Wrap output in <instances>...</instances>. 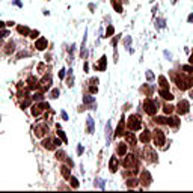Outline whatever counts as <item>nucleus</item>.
Listing matches in <instances>:
<instances>
[{"instance_id": "1", "label": "nucleus", "mask_w": 193, "mask_h": 193, "mask_svg": "<svg viewBox=\"0 0 193 193\" xmlns=\"http://www.w3.org/2000/svg\"><path fill=\"white\" fill-rule=\"evenodd\" d=\"M174 76V80L178 86V89L181 91H187L193 86V76H185V74H172Z\"/></svg>"}, {"instance_id": "2", "label": "nucleus", "mask_w": 193, "mask_h": 193, "mask_svg": "<svg viewBox=\"0 0 193 193\" xmlns=\"http://www.w3.org/2000/svg\"><path fill=\"white\" fill-rule=\"evenodd\" d=\"M47 109H50V104H48V103H45V101H38V103H35V104H32L30 113H32L33 118H38V116H41L42 112L47 110Z\"/></svg>"}, {"instance_id": "3", "label": "nucleus", "mask_w": 193, "mask_h": 193, "mask_svg": "<svg viewBox=\"0 0 193 193\" xmlns=\"http://www.w3.org/2000/svg\"><path fill=\"white\" fill-rule=\"evenodd\" d=\"M127 127L128 130L131 131H137V130H140L142 128V118L139 116V115H130L128 116V121H127Z\"/></svg>"}, {"instance_id": "4", "label": "nucleus", "mask_w": 193, "mask_h": 193, "mask_svg": "<svg viewBox=\"0 0 193 193\" xmlns=\"http://www.w3.org/2000/svg\"><path fill=\"white\" fill-rule=\"evenodd\" d=\"M157 107H158V103L155 100H151V98H146L143 101V110L148 113L149 116H155L157 113Z\"/></svg>"}, {"instance_id": "5", "label": "nucleus", "mask_w": 193, "mask_h": 193, "mask_svg": "<svg viewBox=\"0 0 193 193\" xmlns=\"http://www.w3.org/2000/svg\"><path fill=\"white\" fill-rule=\"evenodd\" d=\"M53 83V78L50 74H44V77L39 80V85H38V91L39 92H45V91H48V88L51 86Z\"/></svg>"}, {"instance_id": "6", "label": "nucleus", "mask_w": 193, "mask_h": 193, "mask_svg": "<svg viewBox=\"0 0 193 193\" xmlns=\"http://www.w3.org/2000/svg\"><path fill=\"white\" fill-rule=\"evenodd\" d=\"M152 140H154V143L157 146H163L166 143V136H164V131L155 128L154 131H152Z\"/></svg>"}, {"instance_id": "7", "label": "nucleus", "mask_w": 193, "mask_h": 193, "mask_svg": "<svg viewBox=\"0 0 193 193\" xmlns=\"http://www.w3.org/2000/svg\"><path fill=\"white\" fill-rule=\"evenodd\" d=\"M47 133H48V125L44 124V122H39L38 125H35V128H33V134L36 137H44V136H47Z\"/></svg>"}, {"instance_id": "8", "label": "nucleus", "mask_w": 193, "mask_h": 193, "mask_svg": "<svg viewBox=\"0 0 193 193\" xmlns=\"http://www.w3.org/2000/svg\"><path fill=\"white\" fill-rule=\"evenodd\" d=\"M122 166L124 168H127V169H133V168H136L137 166V158L136 155H133V154H125V158H124V162H122Z\"/></svg>"}, {"instance_id": "9", "label": "nucleus", "mask_w": 193, "mask_h": 193, "mask_svg": "<svg viewBox=\"0 0 193 193\" xmlns=\"http://www.w3.org/2000/svg\"><path fill=\"white\" fill-rule=\"evenodd\" d=\"M143 158L146 162H149V163H155L157 162V154H155V151L149 148V146H145L143 148Z\"/></svg>"}, {"instance_id": "10", "label": "nucleus", "mask_w": 193, "mask_h": 193, "mask_svg": "<svg viewBox=\"0 0 193 193\" xmlns=\"http://www.w3.org/2000/svg\"><path fill=\"white\" fill-rule=\"evenodd\" d=\"M190 110V104L187 100H181V101L178 103L177 106V112H178V115H185V113H189Z\"/></svg>"}, {"instance_id": "11", "label": "nucleus", "mask_w": 193, "mask_h": 193, "mask_svg": "<svg viewBox=\"0 0 193 193\" xmlns=\"http://www.w3.org/2000/svg\"><path fill=\"white\" fill-rule=\"evenodd\" d=\"M139 181L142 183L143 187H148V185H151V183H152V177H151V174L148 170H142L140 172V179H139Z\"/></svg>"}, {"instance_id": "12", "label": "nucleus", "mask_w": 193, "mask_h": 193, "mask_svg": "<svg viewBox=\"0 0 193 193\" xmlns=\"http://www.w3.org/2000/svg\"><path fill=\"white\" fill-rule=\"evenodd\" d=\"M47 47H48V41H47V38L39 36L38 39H35V48H36L38 51H44Z\"/></svg>"}, {"instance_id": "13", "label": "nucleus", "mask_w": 193, "mask_h": 193, "mask_svg": "<svg viewBox=\"0 0 193 193\" xmlns=\"http://www.w3.org/2000/svg\"><path fill=\"white\" fill-rule=\"evenodd\" d=\"M41 145L44 146L45 149H48V151H53L55 148H57V146L55 145V139H53V137H45V139H42Z\"/></svg>"}, {"instance_id": "14", "label": "nucleus", "mask_w": 193, "mask_h": 193, "mask_svg": "<svg viewBox=\"0 0 193 193\" xmlns=\"http://www.w3.org/2000/svg\"><path fill=\"white\" fill-rule=\"evenodd\" d=\"M26 85H27V88H29L30 91H36V89H38V85H39V80H38L35 76H29Z\"/></svg>"}, {"instance_id": "15", "label": "nucleus", "mask_w": 193, "mask_h": 193, "mask_svg": "<svg viewBox=\"0 0 193 193\" xmlns=\"http://www.w3.org/2000/svg\"><path fill=\"white\" fill-rule=\"evenodd\" d=\"M83 103H85V106H89V109H92V110L97 109L95 100H94V97H91V95H85L83 97Z\"/></svg>"}, {"instance_id": "16", "label": "nucleus", "mask_w": 193, "mask_h": 193, "mask_svg": "<svg viewBox=\"0 0 193 193\" xmlns=\"http://www.w3.org/2000/svg\"><path fill=\"white\" fill-rule=\"evenodd\" d=\"M106 68H107V57L101 56V59H100L98 63L95 65V70L97 71H106Z\"/></svg>"}, {"instance_id": "17", "label": "nucleus", "mask_w": 193, "mask_h": 193, "mask_svg": "<svg viewBox=\"0 0 193 193\" xmlns=\"http://www.w3.org/2000/svg\"><path fill=\"white\" fill-rule=\"evenodd\" d=\"M125 134V140H127V143L128 145H136V142H137V137H136V134L133 133L131 130L130 131H127V133H124Z\"/></svg>"}, {"instance_id": "18", "label": "nucleus", "mask_w": 193, "mask_h": 193, "mask_svg": "<svg viewBox=\"0 0 193 193\" xmlns=\"http://www.w3.org/2000/svg\"><path fill=\"white\" fill-rule=\"evenodd\" d=\"M118 166H119V160H118V157L116 155H113L112 158H110V162H109V169H110V172H115L118 170Z\"/></svg>"}, {"instance_id": "19", "label": "nucleus", "mask_w": 193, "mask_h": 193, "mask_svg": "<svg viewBox=\"0 0 193 193\" xmlns=\"http://www.w3.org/2000/svg\"><path fill=\"white\" fill-rule=\"evenodd\" d=\"M158 94H160V97L163 98V100H174V95H172V92L169 91V89H166V88H162L160 91H158Z\"/></svg>"}, {"instance_id": "20", "label": "nucleus", "mask_w": 193, "mask_h": 193, "mask_svg": "<svg viewBox=\"0 0 193 193\" xmlns=\"http://www.w3.org/2000/svg\"><path fill=\"white\" fill-rule=\"evenodd\" d=\"M151 137H152V136H151V131L145 128V131H143V133H140V137H139V140H140L142 143H145V145H146V143H148V142L151 140Z\"/></svg>"}, {"instance_id": "21", "label": "nucleus", "mask_w": 193, "mask_h": 193, "mask_svg": "<svg viewBox=\"0 0 193 193\" xmlns=\"http://www.w3.org/2000/svg\"><path fill=\"white\" fill-rule=\"evenodd\" d=\"M116 154L121 155V157L127 154V143H124V142L118 143V146H116Z\"/></svg>"}, {"instance_id": "22", "label": "nucleus", "mask_w": 193, "mask_h": 193, "mask_svg": "<svg viewBox=\"0 0 193 193\" xmlns=\"http://www.w3.org/2000/svg\"><path fill=\"white\" fill-rule=\"evenodd\" d=\"M17 32L20 33V35H23V36H29V33H30V29L27 27V26L18 24V26H17Z\"/></svg>"}, {"instance_id": "23", "label": "nucleus", "mask_w": 193, "mask_h": 193, "mask_svg": "<svg viewBox=\"0 0 193 193\" xmlns=\"http://www.w3.org/2000/svg\"><path fill=\"white\" fill-rule=\"evenodd\" d=\"M3 48H5V50H3V53H5V55H11V53L15 50V42H14V41H9V42L6 44Z\"/></svg>"}, {"instance_id": "24", "label": "nucleus", "mask_w": 193, "mask_h": 193, "mask_svg": "<svg viewBox=\"0 0 193 193\" xmlns=\"http://www.w3.org/2000/svg\"><path fill=\"white\" fill-rule=\"evenodd\" d=\"M110 3L113 6V9L121 14V12H122V3H121V0H110Z\"/></svg>"}, {"instance_id": "25", "label": "nucleus", "mask_w": 193, "mask_h": 193, "mask_svg": "<svg viewBox=\"0 0 193 193\" xmlns=\"http://www.w3.org/2000/svg\"><path fill=\"white\" fill-rule=\"evenodd\" d=\"M124 118H121V121H119V124H118V128H116V131H115V136L116 137H119L121 134H124Z\"/></svg>"}, {"instance_id": "26", "label": "nucleus", "mask_w": 193, "mask_h": 193, "mask_svg": "<svg viewBox=\"0 0 193 193\" xmlns=\"http://www.w3.org/2000/svg\"><path fill=\"white\" fill-rule=\"evenodd\" d=\"M61 174H62L63 178L70 179L71 178V169L68 168V166H61Z\"/></svg>"}, {"instance_id": "27", "label": "nucleus", "mask_w": 193, "mask_h": 193, "mask_svg": "<svg viewBox=\"0 0 193 193\" xmlns=\"http://www.w3.org/2000/svg\"><path fill=\"white\" fill-rule=\"evenodd\" d=\"M137 184H139V179H136L134 177L127 178V187H128V189H134V187H137Z\"/></svg>"}, {"instance_id": "28", "label": "nucleus", "mask_w": 193, "mask_h": 193, "mask_svg": "<svg viewBox=\"0 0 193 193\" xmlns=\"http://www.w3.org/2000/svg\"><path fill=\"white\" fill-rule=\"evenodd\" d=\"M152 91H154V88H151V86H148V85H143L142 88H140V92H142V94H145V97H149L152 94Z\"/></svg>"}, {"instance_id": "29", "label": "nucleus", "mask_w": 193, "mask_h": 193, "mask_svg": "<svg viewBox=\"0 0 193 193\" xmlns=\"http://www.w3.org/2000/svg\"><path fill=\"white\" fill-rule=\"evenodd\" d=\"M32 100H33V101H35V103H38V101H44V95H42V92H35V94H33L32 95Z\"/></svg>"}, {"instance_id": "30", "label": "nucleus", "mask_w": 193, "mask_h": 193, "mask_svg": "<svg viewBox=\"0 0 193 193\" xmlns=\"http://www.w3.org/2000/svg\"><path fill=\"white\" fill-rule=\"evenodd\" d=\"M158 83H160V86H162V88L169 89V82L166 80V77H164V76H160V77H158Z\"/></svg>"}, {"instance_id": "31", "label": "nucleus", "mask_w": 193, "mask_h": 193, "mask_svg": "<svg viewBox=\"0 0 193 193\" xmlns=\"http://www.w3.org/2000/svg\"><path fill=\"white\" fill-rule=\"evenodd\" d=\"M57 160H61V162H63V160H66V154H65V151H62V149H59V151H56V155H55Z\"/></svg>"}, {"instance_id": "32", "label": "nucleus", "mask_w": 193, "mask_h": 193, "mask_svg": "<svg viewBox=\"0 0 193 193\" xmlns=\"http://www.w3.org/2000/svg\"><path fill=\"white\" fill-rule=\"evenodd\" d=\"M174 110H175V107H174L172 104H164V106H163V112H164V115H170V113L174 112Z\"/></svg>"}, {"instance_id": "33", "label": "nucleus", "mask_w": 193, "mask_h": 193, "mask_svg": "<svg viewBox=\"0 0 193 193\" xmlns=\"http://www.w3.org/2000/svg\"><path fill=\"white\" fill-rule=\"evenodd\" d=\"M112 139V127H110V122L106 125V140H107V143L110 142Z\"/></svg>"}, {"instance_id": "34", "label": "nucleus", "mask_w": 193, "mask_h": 193, "mask_svg": "<svg viewBox=\"0 0 193 193\" xmlns=\"http://www.w3.org/2000/svg\"><path fill=\"white\" fill-rule=\"evenodd\" d=\"M169 118H164V116H155L154 118V122L155 124H168Z\"/></svg>"}, {"instance_id": "35", "label": "nucleus", "mask_w": 193, "mask_h": 193, "mask_svg": "<svg viewBox=\"0 0 193 193\" xmlns=\"http://www.w3.org/2000/svg\"><path fill=\"white\" fill-rule=\"evenodd\" d=\"M57 137H59V139H62V142H63V143H66V142H68V139H66V136H65L63 130H61V127H57Z\"/></svg>"}, {"instance_id": "36", "label": "nucleus", "mask_w": 193, "mask_h": 193, "mask_svg": "<svg viewBox=\"0 0 193 193\" xmlns=\"http://www.w3.org/2000/svg\"><path fill=\"white\" fill-rule=\"evenodd\" d=\"M168 125H170V127H178V125H179V119L178 118H169Z\"/></svg>"}, {"instance_id": "37", "label": "nucleus", "mask_w": 193, "mask_h": 193, "mask_svg": "<svg viewBox=\"0 0 193 193\" xmlns=\"http://www.w3.org/2000/svg\"><path fill=\"white\" fill-rule=\"evenodd\" d=\"M88 133H94V119L88 116Z\"/></svg>"}, {"instance_id": "38", "label": "nucleus", "mask_w": 193, "mask_h": 193, "mask_svg": "<svg viewBox=\"0 0 193 193\" xmlns=\"http://www.w3.org/2000/svg\"><path fill=\"white\" fill-rule=\"evenodd\" d=\"M113 33H115V27L110 24L107 29H106V38H110V36H113Z\"/></svg>"}, {"instance_id": "39", "label": "nucleus", "mask_w": 193, "mask_h": 193, "mask_svg": "<svg viewBox=\"0 0 193 193\" xmlns=\"http://www.w3.org/2000/svg\"><path fill=\"white\" fill-rule=\"evenodd\" d=\"M59 94H61V91H59L57 88H55V89H51V92H50V98H57L59 97Z\"/></svg>"}, {"instance_id": "40", "label": "nucleus", "mask_w": 193, "mask_h": 193, "mask_svg": "<svg viewBox=\"0 0 193 193\" xmlns=\"http://www.w3.org/2000/svg\"><path fill=\"white\" fill-rule=\"evenodd\" d=\"M32 101H33V100H32L30 97H29V98H26V100H24V101H23L21 104H20V107H21V109H24V107H27V106H30V103H32Z\"/></svg>"}, {"instance_id": "41", "label": "nucleus", "mask_w": 193, "mask_h": 193, "mask_svg": "<svg viewBox=\"0 0 193 193\" xmlns=\"http://www.w3.org/2000/svg\"><path fill=\"white\" fill-rule=\"evenodd\" d=\"M89 92H91V94H97V92H98V86L95 83H89Z\"/></svg>"}, {"instance_id": "42", "label": "nucleus", "mask_w": 193, "mask_h": 193, "mask_svg": "<svg viewBox=\"0 0 193 193\" xmlns=\"http://www.w3.org/2000/svg\"><path fill=\"white\" fill-rule=\"evenodd\" d=\"M70 184H71V187H74V189H77V187H78V181H77V178H74V177H71V178H70Z\"/></svg>"}, {"instance_id": "43", "label": "nucleus", "mask_w": 193, "mask_h": 193, "mask_svg": "<svg viewBox=\"0 0 193 193\" xmlns=\"http://www.w3.org/2000/svg\"><path fill=\"white\" fill-rule=\"evenodd\" d=\"M38 36H39V30H30L29 38H32V39H38Z\"/></svg>"}, {"instance_id": "44", "label": "nucleus", "mask_w": 193, "mask_h": 193, "mask_svg": "<svg viewBox=\"0 0 193 193\" xmlns=\"http://www.w3.org/2000/svg\"><path fill=\"white\" fill-rule=\"evenodd\" d=\"M181 70L190 74V72H193V66H192V65H183V66H181Z\"/></svg>"}, {"instance_id": "45", "label": "nucleus", "mask_w": 193, "mask_h": 193, "mask_svg": "<svg viewBox=\"0 0 193 193\" xmlns=\"http://www.w3.org/2000/svg\"><path fill=\"white\" fill-rule=\"evenodd\" d=\"M9 36V30L8 29H0V38H6Z\"/></svg>"}, {"instance_id": "46", "label": "nucleus", "mask_w": 193, "mask_h": 193, "mask_svg": "<svg viewBox=\"0 0 193 193\" xmlns=\"http://www.w3.org/2000/svg\"><path fill=\"white\" fill-rule=\"evenodd\" d=\"M124 44H125V47H127V48H130V44H131V38H130V36H127V38L124 39Z\"/></svg>"}, {"instance_id": "47", "label": "nucleus", "mask_w": 193, "mask_h": 193, "mask_svg": "<svg viewBox=\"0 0 193 193\" xmlns=\"http://www.w3.org/2000/svg\"><path fill=\"white\" fill-rule=\"evenodd\" d=\"M23 56H30V53H29V51H20L18 55H17L18 59H20V57H23Z\"/></svg>"}, {"instance_id": "48", "label": "nucleus", "mask_w": 193, "mask_h": 193, "mask_svg": "<svg viewBox=\"0 0 193 193\" xmlns=\"http://www.w3.org/2000/svg\"><path fill=\"white\" fill-rule=\"evenodd\" d=\"M155 24L158 26V27H164V20H163V18L157 20V21H155Z\"/></svg>"}, {"instance_id": "49", "label": "nucleus", "mask_w": 193, "mask_h": 193, "mask_svg": "<svg viewBox=\"0 0 193 193\" xmlns=\"http://www.w3.org/2000/svg\"><path fill=\"white\" fill-rule=\"evenodd\" d=\"M59 78H61V80H63V78H65V68H62L61 71H59Z\"/></svg>"}, {"instance_id": "50", "label": "nucleus", "mask_w": 193, "mask_h": 193, "mask_svg": "<svg viewBox=\"0 0 193 193\" xmlns=\"http://www.w3.org/2000/svg\"><path fill=\"white\" fill-rule=\"evenodd\" d=\"M146 77H148V80H154V74H152V71H146Z\"/></svg>"}, {"instance_id": "51", "label": "nucleus", "mask_w": 193, "mask_h": 193, "mask_svg": "<svg viewBox=\"0 0 193 193\" xmlns=\"http://www.w3.org/2000/svg\"><path fill=\"white\" fill-rule=\"evenodd\" d=\"M44 70H45V65H44V63H39V65H38V71L42 72Z\"/></svg>"}, {"instance_id": "52", "label": "nucleus", "mask_w": 193, "mask_h": 193, "mask_svg": "<svg viewBox=\"0 0 193 193\" xmlns=\"http://www.w3.org/2000/svg\"><path fill=\"white\" fill-rule=\"evenodd\" d=\"M61 115H62V118H63V121H68V115H66V112H65V110L61 112Z\"/></svg>"}, {"instance_id": "53", "label": "nucleus", "mask_w": 193, "mask_h": 193, "mask_svg": "<svg viewBox=\"0 0 193 193\" xmlns=\"http://www.w3.org/2000/svg\"><path fill=\"white\" fill-rule=\"evenodd\" d=\"M12 3H14L15 6H18V8H21V6H23V3L20 2V0H14V2H12Z\"/></svg>"}, {"instance_id": "54", "label": "nucleus", "mask_w": 193, "mask_h": 193, "mask_svg": "<svg viewBox=\"0 0 193 193\" xmlns=\"http://www.w3.org/2000/svg\"><path fill=\"white\" fill-rule=\"evenodd\" d=\"M77 154H78V155H82V154H83V146H82V145L77 148Z\"/></svg>"}, {"instance_id": "55", "label": "nucleus", "mask_w": 193, "mask_h": 193, "mask_svg": "<svg viewBox=\"0 0 193 193\" xmlns=\"http://www.w3.org/2000/svg\"><path fill=\"white\" fill-rule=\"evenodd\" d=\"M53 139H55V145H56V146H61V145H62V142L59 140V139H56V137H53Z\"/></svg>"}, {"instance_id": "56", "label": "nucleus", "mask_w": 193, "mask_h": 193, "mask_svg": "<svg viewBox=\"0 0 193 193\" xmlns=\"http://www.w3.org/2000/svg\"><path fill=\"white\" fill-rule=\"evenodd\" d=\"M6 27V23L5 21H2V20H0V29H5Z\"/></svg>"}, {"instance_id": "57", "label": "nucleus", "mask_w": 193, "mask_h": 193, "mask_svg": "<svg viewBox=\"0 0 193 193\" xmlns=\"http://www.w3.org/2000/svg\"><path fill=\"white\" fill-rule=\"evenodd\" d=\"M14 24H15L14 21H8V23H6V27H12Z\"/></svg>"}, {"instance_id": "58", "label": "nucleus", "mask_w": 193, "mask_h": 193, "mask_svg": "<svg viewBox=\"0 0 193 193\" xmlns=\"http://www.w3.org/2000/svg\"><path fill=\"white\" fill-rule=\"evenodd\" d=\"M187 21H189V23H193V14H192V15H189V18H187Z\"/></svg>"}, {"instance_id": "59", "label": "nucleus", "mask_w": 193, "mask_h": 193, "mask_svg": "<svg viewBox=\"0 0 193 193\" xmlns=\"http://www.w3.org/2000/svg\"><path fill=\"white\" fill-rule=\"evenodd\" d=\"M83 68H85V72H86V71H88V68H89V65H88V62H85V66H83Z\"/></svg>"}, {"instance_id": "60", "label": "nucleus", "mask_w": 193, "mask_h": 193, "mask_svg": "<svg viewBox=\"0 0 193 193\" xmlns=\"http://www.w3.org/2000/svg\"><path fill=\"white\" fill-rule=\"evenodd\" d=\"M189 62L193 65V51H192V55H190V59H189Z\"/></svg>"}, {"instance_id": "61", "label": "nucleus", "mask_w": 193, "mask_h": 193, "mask_svg": "<svg viewBox=\"0 0 193 193\" xmlns=\"http://www.w3.org/2000/svg\"><path fill=\"white\" fill-rule=\"evenodd\" d=\"M190 97H192V100H193V91L190 92Z\"/></svg>"}, {"instance_id": "62", "label": "nucleus", "mask_w": 193, "mask_h": 193, "mask_svg": "<svg viewBox=\"0 0 193 193\" xmlns=\"http://www.w3.org/2000/svg\"><path fill=\"white\" fill-rule=\"evenodd\" d=\"M172 3H177V0H172Z\"/></svg>"}]
</instances>
